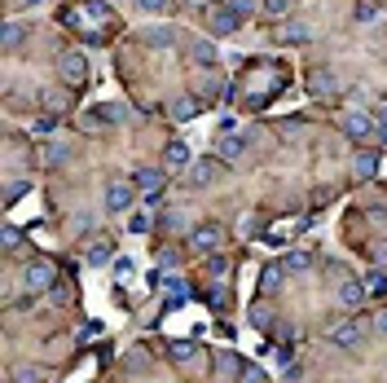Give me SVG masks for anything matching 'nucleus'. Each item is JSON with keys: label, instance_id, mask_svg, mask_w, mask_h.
I'll list each match as a JSON object with an SVG mask.
<instances>
[{"label": "nucleus", "instance_id": "dca6fc26", "mask_svg": "<svg viewBox=\"0 0 387 383\" xmlns=\"http://www.w3.org/2000/svg\"><path fill=\"white\" fill-rule=\"evenodd\" d=\"M137 35H141V44H150V49H167V44L176 40L167 27H150V31H137Z\"/></svg>", "mask_w": 387, "mask_h": 383}, {"label": "nucleus", "instance_id": "4c0bfd02", "mask_svg": "<svg viewBox=\"0 0 387 383\" xmlns=\"http://www.w3.org/2000/svg\"><path fill=\"white\" fill-rule=\"evenodd\" d=\"M22 189H27V185H22V181H9V185H5V198H9V203H14V198L22 194Z\"/></svg>", "mask_w": 387, "mask_h": 383}, {"label": "nucleus", "instance_id": "4468645a", "mask_svg": "<svg viewBox=\"0 0 387 383\" xmlns=\"http://www.w3.org/2000/svg\"><path fill=\"white\" fill-rule=\"evenodd\" d=\"M137 189H141V194H159V189H163V167H141V172H137Z\"/></svg>", "mask_w": 387, "mask_h": 383}, {"label": "nucleus", "instance_id": "c756f323", "mask_svg": "<svg viewBox=\"0 0 387 383\" xmlns=\"http://www.w3.org/2000/svg\"><path fill=\"white\" fill-rule=\"evenodd\" d=\"M44 106H48V111H53V115H62V111H66L70 102L62 97V93H44Z\"/></svg>", "mask_w": 387, "mask_h": 383}, {"label": "nucleus", "instance_id": "cd10ccee", "mask_svg": "<svg viewBox=\"0 0 387 383\" xmlns=\"http://www.w3.org/2000/svg\"><path fill=\"white\" fill-rule=\"evenodd\" d=\"M366 291H370V295H387V273H379V269H374L370 278H366Z\"/></svg>", "mask_w": 387, "mask_h": 383}, {"label": "nucleus", "instance_id": "bb28decb", "mask_svg": "<svg viewBox=\"0 0 387 383\" xmlns=\"http://www.w3.org/2000/svg\"><path fill=\"white\" fill-rule=\"evenodd\" d=\"M229 9L238 18H251V14H260V0H229Z\"/></svg>", "mask_w": 387, "mask_h": 383}, {"label": "nucleus", "instance_id": "f704fd0d", "mask_svg": "<svg viewBox=\"0 0 387 383\" xmlns=\"http://www.w3.org/2000/svg\"><path fill=\"white\" fill-rule=\"evenodd\" d=\"M172 357H176V362H194V344H176Z\"/></svg>", "mask_w": 387, "mask_h": 383}, {"label": "nucleus", "instance_id": "1a4fd4ad", "mask_svg": "<svg viewBox=\"0 0 387 383\" xmlns=\"http://www.w3.org/2000/svg\"><path fill=\"white\" fill-rule=\"evenodd\" d=\"M53 278H57V273H53V265H48V260H35V265H27V291H31V295L44 291Z\"/></svg>", "mask_w": 387, "mask_h": 383}, {"label": "nucleus", "instance_id": "f257e3e1", "mask_svg": "<svg viewBox=\"0 0 387 383\" xmlns=\"http://www.w3.org/2000/svg\"><path fill=\"white\" fill-rule=\"evenodd\" d=\"M308 93H312L317 102L339 97V80H334V71H330V66H312V71H308Z\"/></svg>", "mask_w": 387, "mask_h": 383}, {"label": "nucleus", "instance_id": "b1692460", "mask_svg": "<svg viewBox=\"0 0 387 383\" xmlns=\"http://www.w3.org/2000/svg\"><path fill=\"white\" fill-rule=\"evenodd\" d=\"M22 35H27V27H22V22H5V49H18Z\"/></svg>", "mask_w": 387, "mask_h": 383}, {"label": "nucleus", "instance_id": "9b49d317", "mask_svg": "<svg viewBox=\"0 0 387 383\" xmlns=\"http://www.w3.org/2000/svg\"><path fill=\"white\" fill-rule=\"evenodd\" d=\"M334 300H339V304H348V308H357L361 300H366V286H361L357 278H348V282H339V286H334Z\"/></svg>", "mask_w": 387, "mask_h": 383}, {"label": "nucleus", "instance_id": "39448f33", "mask_svg": "<svg viewBox=\"0 0 387 383\" xmlns=\"http://www.w3.org/2000/svg\"><path fill=\"white\" fill-rule=\"evenodd\" d=\"M220 243H225L220 225H198V230L189 234V247H198V251H220Z\"/></svg>", "mask_w": 387, "mask_h": 383}, {"label": "nucleus", "instance_id": "f3484780", "mask_svg": "<svg viewBox=\"0 0 387 383\" xmlns=\"http://www.w3.org/2000/svg\"><path fill=\"white\" fill-rule=\"evenodd\" d=\"M286 265H273V269H264V295H273V291H282L286 286Z\"/></svg>", "mask_w": 387, "mask_h": 383}, {"label": "nucleus", "instance_id": "a211bd4d", "mask_svg": "<svg viewBox=\"0 0 387 383\" xmlns=\"http://www.w3.org/2000/svg\"><path fill=\"white\" fill-rule=\"evenodd\" d=\"M62 159H70V146H66V141H48V146H44V163L57 167Z\"/></svg>", "mask_w": 387, "mask_h": 383}, {"label": "nucleus", "instance_id": "a878e982", "mask_svg": "<svg viewBox=\"0 0 387 383\" xmlns=\"http://www.w3.org/2000/svg\"><path fill=\"white\" fill-rule=\"evenodd\" d=\"M260 9H264L269 18H286V14H290V0H260Z\"/></svg>", "mask_w": 387, "mask_h": 383}, {"label": "nucleus", "instance_id": "c9c22d12", "mask_svg": "<svg viewBox=\"0 0 387 383\" xmlns=\"http://www.w3.org/2000/svg\"><path fill=\"white\" fill-rule=\"evenodd\" d=\"M137 5L145 9V14H163V9H167V0H137Z\"/></svg>", "mask_w": 387, "mask_h": 383}, {"label": "nucleus", "instance_id": "c85d7f7f", "mask_svg": "<svg viewBox=\"0 0 387 383\" xmlns=\"http://www.w3.org/2000/svg\"><path fill=\"white\" fill-rule=\"evenodd\" d=\"M163 230L167 234H180V230H185V216H180V212H163Z\"/></svg>", "mask_w": 387, "mask_h": 383}, {"label": "nucleus", "instance_id": "2eb2a0df", "mask_svg": "<svg viewBox=\"0 0 387 383\" xmlns=\"http://www.w3.org/2000/svg\"><path fill=\"white\" fill-rule=\"evenodd\" d=\"M207 22H211V31H216V35H229L242 18L234 14V9H211V18H207Z\"/></svg>", "mask_w": 387, "mask_h": 383}, {"label": "nucleus", "instance_id": "393cba45", "mask_svg": "<svg viewBox=\"0 0 387 383\" xmlns=\"http://www.w3.org/2000/svg\"><path fill=\"white\" fill-rule=\"evenodd\" d=\"M185 282H180V278H172V286H167V308H180V304H185Z\"/></svg>", "mask_w": 387, "mask_h": 383}, {"label": "nucleus", "instance_id": "5701e85b", "mask_svg": "<svg viewBox=\"0 0 387 383\" xmlns=\"http://www.w3.org/2000/svg\"><path fill=\"white\" fill-rule=\"evenodd\" d=\"M194 115H198V102L194 97H176L172 102V119H194Z\"/></svg>", "mask_w": 387, "mask_h": 383}, {"label": "nucleus", "instance_id": "423d86ee", "mask_svg": "<svg viewBox=\"0 0 387 383\" xmlns=\"http://www.w3.org/2000/svg\"><path fill=\"white\" fill-rule=\"evenodd\" d=\"M247 150H251V141H247V137H234V133H225L220 141H216V154H220V163H238Z\"/></svg>", "mask_w": 387, "mask_h": 383}, {"label": "nucleus", "instance_id": "ddd939ff", "mask_svg": "<svg viewBox=\"0 0 387 383\" xmlns=\"http://www.w3.org/2000/svg\"><path fill=\"white\" fill-rule=\"evenodd\" d=\"M163 167H167V172H180V167H189V150H185V141H172V146L163 150Z\"/></svg>", "mask_w": 387, "mask_h": 383}, {"label": "nucleus", "instance_id": "72a5a7b5", "mask_svg": "<svg viewBox=\"0 0 387 383\" xmlns=\"http://www.w3.org/2000/svg\"><path fill=\"white\" fill-rule=\"evenodd\" d=\"M18 243H22V234L14 230V225H5V247H9V251H18Z\"/></svg>", "mask_w": 387, "mask_h": 383}, {"label": "nucleus", "instance_id": "aec40b11", "mask_svg": "<svg viewBox=\"0 0 387 383\" xmlns=\"http://www.w3.org/2000/svg\"><path fill=\"white\" fill-rule=\"evenodd\" d=\"M9 383H44V370H40V366H18Z\"/></svg>", "mask_w": 387, "mask_h": 383}, {"label": "nucleus", "instance_id": "79ce46f5", "mask_svg": "<svg viewBox=\"0 0 387 383\" xmlns=\"http://www.w3.org/2000/svg\"><path fill=\"white\" fill-rule=\"evenodd\" d=\"M22 5H40V0H22Z\"/></svg>", "mask_w": 387, "mask_h": 383}, {"label": "nucleus", "instance_id": "20e7f679", "mask_svg": "<svg viewBox=\"0 0 387 383\" xmlns=\"http://www.w3.org/2000/svg\"><path fill=\"white\" fill-rule=\"evenodd\" d=\"M57 71H62V80H66V84H84V80H88L84 53H75V49H66L62 57H57Z\"/></svg>", "mask_w": 387, "mask_h": 383}, {"label": "nucleus", "instance_id": "7ed1b4c3", "mask_svg": "<svg viewBox=\"0 0 387 383\" xmlns=\"http://www.w3.org/2000/svg\"><path fill=\"white\" fill-rule=\"evenodd\" d=\"M343 133L352 137V141H366V137L379 133V124H374L366 111H348V115H343Z\"/></svg>", "mask_w": 387, "mask_h": 383}, {"label": "nucleus", "instance_id": "ea45409f", "mask_svg": "<svg viewBox=\"0 0 387 383\" xmlns=\"http://www.w3.org/2000/svg\"><path fill=\"white\" fill-rule=\"evenodd\" d=\"M374 330H379V335H387V313H379V317H374Z\"/></svg>", "mask_w": 387, "mask_h": 383}, {"label": "nucleus", "instance_id": "a19ab883", "mask_svg": "<svg viewBox=\"0 0 387 383\" xmlns=\"http://www.w3.org/2000/svg\"><path fill=\"white\" fill-rule=\"evenodd\" d=\"M185 5H189V9H202V5H211V0H185Z\"/></svg>", "mask_w": 387, "mask_h": 383}, {"label": "nucleus", "instance_id": "e433bc0d", "mask_svg": "<svg viewBox=\"0 0 387 383\" xmlns=\"http://www.w3.org/2000/svg\"><path fill=\"white\" fill-rule=\"evenodd\" d=\"M53 304H70V286H53Z\"/></svg>", "mask_w": 387, "mask_h": 383}, {"label": "nucleus", "instance_id": "412c9836", "mask_svg": "<svg viewBox=\"0 0 387 383\" xmlns=\"http://www.w3.org/2000/svg\"><path fill=\"white\" fill-rule=\"evenodd\" d=\"M282 40H290V44L308 40V27H304V22H295V18H290V22H282Z\"/></svg>", "mask_w": 387, "mask_h": 383}, {"label": "nucleus", "instance_id": "473e14b6", "mask_svg": "<svg viewBox=\"0 0 387 383\" xmlns=\"http://www.w3.org/2000/svg\"><path fill=\"white\" fill-rule=\"evenodd\" d=\"M216 375H220V379H234V375H238V362H234V357H220V366H216Z\"/></svg>", "mask_w": 387, "mask_h": 383}, {"label": "nucleus", "instance_id": "f8f14e48", "mask_svg": "<svg viewBox=\"0 0 387 383\" xmlns=\"http://www.w3.org/2000/svg\"><path fill=\"white\" fill-rule=\"evenodd\" d=\"M84 260H88V265H111V260H115V243H111V238H97V243H88Z\"/></svg>", "mask_w": 387, "mask_h": 383}, {"label": "nucleus", "instance_id": "2f4dec72", "mask_svg": "<svg viewBox=\"0 0 387 383\" xmlns=\"http://www.w3.org/2000/svg\"><path fill=\"white\" fill-rule=\"evenodd\" d=\"M238 383H264V370H260V366H242Z\"/></svg>", "mask_w": 387, "mask_h": 383}, {"label": "nucleus", "instance_id": "7c9ffc66", "mask_svg": "<svg viewBox=\"0 0 387 383\" xmlns=\"http://www.w3.org/2000/svg\"><path fill=\"white\" fill-rule=\"evenodd\" d=\"M128 230H132V234H145V230H150V216H145V212H132V216H128Z\"/></svg>", "mask_w": 387, "mask_h": 383}, {"label": "nucleus", "instance_id": "0eeeda50", "mask_svg": "<svg viewBox=\"0 0 387 383\" xmlns=\"http://www.w3.org/2000/svg\"><path fill=\"white\" fill-rule=\"evenodd\" d=\"M132 207V185L128 181H111L106 185V212H128Z\"/></svg>", "mask_w": 387, "mask_h": 383}, {"label": "nucleus", "instance_id": "6e6552de", "mask_svg": "<svg viewBox=\"0 0 387 383\" xmlns=\"http://www.w3.org/2000/svg\"><path fill=\"white\" fill-rule=\"evenodd\" d=\"M220 181V159H198L189 163V185H211Z\"/></svg>", "mask_w": 387, "mask_h": 383}, {"label": "nucleus", "instance_id": "9d476101", "mask_svg": "<svg viewBox=\"0 0 387 383\" xmlns=\"http://www.w3.org/2000/svg\"><path fill=\"white\" fill-rule=\"evenodd\" d=\"M189 62H198V66H216V44L207 40V35H194V40H189Z\"/></svg>", "mask_w": 387, "mask_h": 383}, {"label": "nucleus", "instance_id": "4be33fe9", "mask_svg": "<svg viewBox=\"0 0 387 383\" xmlns=\"http://www.w3.org/2000/svg\"><path fill=\"white\" fill-rule=\"evenodd\" d=\"M286 269H290V273H308V269H312V256H308V251H290V256H286Z\"/></svg>", "mask_w": 387, "mask_h": 383}, {"label": "nucleus", "instance_id": "f03ea898", "mask_svg": "<svg viewBox=\"0 0 387 383\" xmlns=\"http://www.w3.org/2000/svg\"><path fill=\"white\" fill-rule=\"evenodd\" d=\"M361 339H366V326H361L357 317L339 321V326H330V344L334 348H361Z\"/></svg>", "mask_w": 387, "mask_h": 383}, {"label": "nucleus", "instance_id": "58836bf2", "mask_svg": "<svg viewBox=\"0 0 387 383\" xmlns=\"http://www.w3.org/2000/svg\"><path fill=\"white\" fill-rule=\"evenodd\" d=\"M374 124H379V137L387 141V106H383V111H379V115H374Z\"/></svg>", "mask_w": 387, "mask_h": 383}, {"label": "nucleus", "instance_id": "6ab92c4d", "mask_svg": "<svg viewBox=\"0 0 387 383\" xmlns=\"http://www.w3.org/2000/svg\"><path fill=\"white\" fill-rule=\"evenodd\" d=\"M352 172L361 176V181H370V176L379 172V159H374V154H357V159H352Z\"/></svg>", "mask_w": 387, "mask_h": 383}]
</instances>
